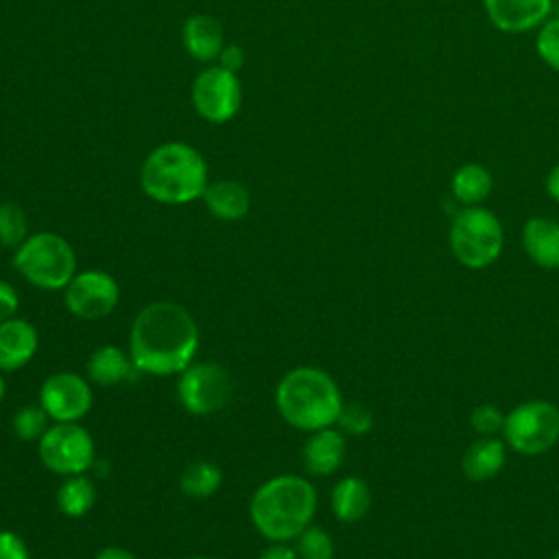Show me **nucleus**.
I'll list each match as a JSON object with an SVG mask.
<instances>
[{
    "instance_id": "nucleus-32",
    "label": "nucleus",
    "mask_w": 559,
    "mask_h": 559,
    "mask_svg": "<svg viewBox=\"0 0 559 559\" xmlns=\"http://www.w3.org/2000/svg\"><path fill=\"white\" fill-rule=\"evenodd\" d=\"M17 308H20V297L15 288L9 282L0 280V323L15 317Z\"/></svg>"
},
{
    "instance_id": "nucleus-29",
    "label": "nucleus",
    "mask_w": 559,
    "mask_h": 559,
    "mask_svg": "<svg viewBox=\"0 0 559 559\" xmlns=\"http://www.w3.org/2000/svg\"><path fill=\"white\" fill-rule=\"evenodd\" d=\"M504 413L493 406V404H478L472 415H469V424L472 428L480 435V437H496L498 432L502 435V426H504Z\"/></svg>"
},
{
    "instance_id": "nucleus-31",
    "label": "nucleus",
    "mask_w": 559,
    "mask_h": 559,
    "mask_svg": "<svg viewBox=\"0 0 559 559\" xmlns=\"http://www.w3.org/2000/svg\"><path fill=\"white\" fill-rule=\"evenodd\" d=\"M0 559H31L26 542L13 531H0Z\"/></svg>"
},
{
    "instance_id": "nucleus-10",
    "label": "nucleus",
    "mask_w": 559,
    "mask_h": 559,
    "mask_svg": "<svg viewBox=\"0 0 559 559\" xmlns=\"http://www.w3.org/2000/svg\"><path fill=\"white\" fill-rule=\"evenodd\" d=\"M240 81L234 72L210 66L192 83V105L207 122H227L240 109Z\"/></svg>"
},
{
    "instance_id": "nucleus-24",
    "label": "nucleus",
    "mask_w": 559,
    "mask_h": 559,
    "mask_svg": "<svg viewBox=\"0 0 559 559\" xmlns=\"http://www.w3.org/2000/svg\"><path fill=\"white\" fill-rule=\"evenodd\" d=\"M223 483V472L218 469V465L210 463V461H194L190 463L179 478V487L186 496L203 500L210 498L218 491Z\"/></svg>"
},
{
    "instance_id": "nucleus-30",
    "label": "nucleus",
    "mask_w": 559,
    "mask_h": 559,
    "mask_svg": "<svg viewBox=\"0 0 559 559\" xmlns=\"http://www.w3.org/2000/svg\"><path fill=\"white\" fill-rule=\"evenodd\" d=\"M539 57L559 72V17L548 20L535 39Z\"/></svg>"
},
{
    "instance_id": "nucleus-35",
    "label": "nucleus",
    "mask_w": 559,
    "mask_h": 559,
    "mask_svg": "<svg viewBox=\"0 0 559 559\" xmlns=\"http://www.w3.org/2000/svg\"><path fill=\"white\" fill-rule=\"evenodd\" d=\"M94 559H138V557L122 546H105L96 552Z\"/></svg>"
},
{
    "instance_id": "nucleus-21",
    "label": "nucleus",
    "mask_w": 559,
    "mask_h": 559,
    "mask_svg": "<svg viewBox=\"0 0 559 559\" xmlns=\"http://www.w3.org/2000/svg\"><path fill=\"white\" fill-rule=\"evenodd\" d=\"M330 507L338 522L354 524L367 515L371 507V489L360 476H345L334 485Z\"/></svg>"
},
{
    "instance_id": "nucleus-17",
    "label": "nucleus",
    "mask_w": 559,
    "mask_h": 559,
    "mask_svg": "<svg viewBox=\"0 0 559 559\" xmlns=\"http://www.w3.org/2000/svg\"><path fill=\"white\" fill-rule=\"evenodd\" d=\"M522 247L542 269H559V223L548 216H533L522 227Z\"/></svg>"
},
{
    "instance_id": "nucleus-14",
    "label": "nucleus",
    "mask_w": 559,
    "mask_h": 559,
    "mask_svg": "<svg viewBox=\"0 0 559 559\" xmlns=\"http://www.w3.org/2000/svg\"><path fill=\"white\" fill-rule=\"evenodd\" d=\"M345 459V437L341 430L328 426L312 430L304 443V467L312 476L334 474Z\"/></svg>"
},
{
    "instance_id": "nucleus-23",
    "label": "nucleus",
    "mask_w": 559,
    "mask_h": 559,
    "mask_svg": "<svg viewBox=\"0 0 559 559\" xmlns=\"http://www.w3.org/2000/svg\"><path fill=\"white\" fill-rule=\"evenodd\" d=\"M491 175L480 164H465L452 177V194L463 205H478L491 192Z\"/></svg>"
},
{
    "instance_id": "nucleus-15",
    "label": "nucleus",
    "mask_w": 559,
    "mask_h": 559,
    "mask_svg": "<svg viewBox=\"0 0 559 559\" xmlns=\"http://www.w3.org/2000/svg\"><path fill=\"white\" fill-rule=\"evenodd\" d=\"M489 20L504 33L528 31L550 13V0H485Z\"/></svg>"
},
{
    "instance_id": "nucleus-13",
    "label": "nucleus",
    "mask_w": 559,
    "mask_h": 559,
    "mask_svg": "<svg viewBox=\"0 0 559 559\" xmlns=\"http://www.w3.org/2000/svg\"><path fill=\"white\" fill-rule=\"evenodd\" d=\"M39 347V334L26 319L11 317L0 323V371H15L28 365Z\"/></svg>"
},
{
    "instance_id": "nucleus-1",
    "label": "nucleus",
    "mask_w": 559,
    "mask_h": 559,
    "mask_svg": "<svg viewBox=\"0 0 559 559\" xmlns=\"http://www.w3.org/2000/svg\"><path fill=\"white\" fill-rule=\"evenodd\" d=\"M199 349L194 317L175 301H151L133 319L129 354L135 367L153 376L181 373Z\"/></svg>"
},
{
    "instance_id": "nucleus-11",
    "label": "nucleus",
    "mask_w": 559,
    "mask_h": 559,
    "mask_svg": "<svg viewBox=\"0 0 559 559\" xmlns=\"http://www.w3.org/2000/svg\"><path fill=\"white\" fill-rule=\"evenodd\" d=\"M120 299V286L107 271L87 269L74 273V277L63 288L66 308L79 319H100L107 317Z\"/></svg>"
},
{
    "instance_id": "nucleus-36",
    "label": "nucleus",
    "mask_w": 559,
    "mask_h": 559,
    "mask_svg": "<svg viewBox=\"0 0 559 559\" xmlns=\"http://www.w3.org/2000/svg\"><path fill=\"white\" fill-rule=\"evenodd\" d=\"M546 190L550 194V199H555L559 203V164L552 166V170L546 177Z\"/></svg>"
},
{
    "instance_id": "nucleus-8",
    "label": "nucleus",
    "mask_w": 559,
    "mask_h": 559,
    "mask_svg": "<svg viewBox=\"0 0 559 559\" xmlns=\"http://www.w3.org/2000/svg\"><path fill=\"white\" fill-rule=\"evenodd\" d=\"M37 454L59 476L85 474L96 463L94 439L79 421H55L48 426L37 441Z\"/></svg>"
},
{
    "instance_id": "nucleus-39",
    "label": "nucleus",
    "mask_w": 559,
    "mask_h": 559,
    "mask_svg": "<svg viewBox=\"0 0 559 559\" xmlns=\"http://www.w3.org/2000/svg\"><path fill=\"white\" fill-rule=\"evenodd\" d=\"M555 559H559V550H557V555H555Z\"/></svg>"
},
{
    "instance_id": "nucleus-37",
    "label": "nucleus",
    "mask_w": 559,
    "mask_h": 559,
    "mask_svg": "<svg viewBox=\"0 0 559 559\" xmlns=\"http://www.w3.org/2000/svg\"><path fill=\"white\" fill-rule=\"evenodd\" d=\"M4 391H7V382H4V376H2V371H0V402H2V397H4Z\"/></svg>"
},
{
    "instance_id": "nucleus-4",
    "label": "nucleus",
    "mask_w": 559,
    "mask_h": 559,
    "mask_svg": "<svg viewBox=\"0 0 559 559\" xmlns=\"http://www.w3.org/2000/svg\"><path fill=\"white\" fill-rule=\"evenodd\" d=\"M140 186L157 203L183 205L203 197L207 164L194 146L164 142L146 155L140 168Z\"/></svg>"
},
{
    "instance_id": "nucleus-33",
    "label": "nucleus",
    "mask_w": 559,
    "mask_h": 559,
    "mask_svg": "<svg viewBox=\"0 0 559 559\" xmlns=\"http://www.w3.org/2000/svg\"><path fill=\"white\" fill-rule=\"evenodd\" d=\"M218 66L236 74V72L245 66V52H242V48H238V46H225L223 52L218 55Z\"/></svg>"
},
{
    "instance_id": "nucleus-25",
    "label": "nucleus",
    "mask_w": 559,
    "mask_h": 559,
    "mask_svg": "<svg viewBox=\"0 0 559 559\" xmlns=\"http://www.w3.org/2000/svg\"><path fill=\"white\" fill-rule=\"evenodd\" d=\"M28 238V218L22 205L13 201L0 203V247L17 249Z\"/></svg>"
},
{
    "instance_id": "nucleus-18",
    "label": "nucleus",
    "mask_w": 559,
    "mask_h": 559,
    "mask_svg": "<svg viewBox=\"0 0 559 559\" xmlns=\"http://www.w3.org/2000/svg\"><path fill=\"white\" fill-rule=\"evenodd\" d=\"M85 369L90 380L100 386L129 382L140 373L131 354L116 345H100L98 349H94L87 358Z\"/></svg>"
},
{
    "instance_id": "nucleus-5",
    "label": "nucleus",
    "mask_w": 559,
    "mask_h": 559,
    "mask_svg": "<svg viewBox=\"0 0 559 559\" xmlns=\"http://www.w3.org/2000/svg\"><path fill=\"white\" fill-rule=\"evenodd\" d=\"M13 266L28 284L44 290H61L76 273V253L63 236L39 231L15 249Z\"/></svg>"
},
{
    "instance_id": "nucleus-26",
    "label": "nucleus",
    "mask_w": 559,
    "mask_h": 559,
    "mask_svg": "<svg viewBox=\"0 0 559 559\" xmlns=\"http://www.w3.org/2000/svg\"><path fill=\"white\" fill-rule=\"evenodd\" d=\"M48 413L41 404H26L20 406L13 415V432L22 441H39L41 435L48 430Z\"/></svg>"
},
{
    "instance_id": "nucleus-16",
    "label": "nucleus",
    "mask_w": 559,
    "mask_h": 559,
    "mask_svg": "<svg viewBox=\"0 0 559 559\" xmlns=\"http://www.w3.org/2000/svg\"><path fill=\"white\" fill-rule=\"evenodd\" d=\"M507 463V443L498 437H478L467 445L461 459V469L467 480L485 483L496 478Z\"/></svg>"
},
{
    "instance_id": "nucleus-20",
    "label": "nucleus",
    "mask_w": 559,
    "mask_h": 559,
    "mask_svg": "<svg viewBox=\"0 0 559 559\" xmlns=\"http://www.w3.org/2000/svg\"><path fill=\"white\" fill-rule=\"evenodd\" d=\"M203 201L210 214L218 221H240L247 216L251 205L249 190L234 179H221V181L207 183L203 192Z\"/></svg>"
},
{
    "instance_id": "nucleus-12",
    "label": "nucleus",
    "mask_w": 559,
    "mask_h": 559,
    "mask_svg": "<svg viewBox=\"0 0 559 559\" xmlns=\"http://www.w3.org/2000/svg\"><path fill=\"white\" fill-rule=\"evenodd\" d=\"M39 404L52 421H79L90 413L94 393L83 376L74 371H57L44 380Z\"/></svg>"
},
{
    "instance_id": "nucleus-22",
    "label": "nucleus",
    "mask_w": 559,
    "mask_h": 559,
    "mask_svg": "<svg viewBox=\"0 0 559 559\" xmlns=\"http://www.w3.org/2000/svg\"><path fill=\"white\" fill-rule=\"evenodd\" d=\"M96 504V485L85 474L66 476L57 489V507L68 518H83Z\"/></svg>"
},
{
    "instance_id": "nucleus-7",
    "label": "nucleus",
    "mask_w": 559,
    "mask_h": 559,
    "mask_svg": "<svg viewBox=\"0 0 559 559\" xmlns=\"http://www.w3.org/2000/svg\"><path fill=\"white\" fill-rule=\"evenodd\" d=\"M507 448L524 456L548 452L559 441V406L548 400H526L504 417Z\"/></svg>"
},
{
    "instance_id": "nucleus-28",
    "label": "nucleus",
    "mask_w": 559,
    "mask_h": 559,
    "mask_svg": "<svg viewBox=\"0 0 559 559\" xmlns=\"http://www.w3.org/2000/svg\"><path fill=\"white\" fill-rule=\"evenodd\" d=\"M336 424L341 426V432L367 435L371 430V426H373V415H371V411L365 404L349 402V404H343Z\"/></svg>"
},
{
    "instance_id": "nucleus-19",
    "label": "nucleus",
    "mask_w": 559,
    "mask_h": 559,
    "mask_svg": "<svg viewBox=\"0 0 559 559\" xmlns=\"http://www.w3.org/2000/svg\"><path fill=\"white\" fill-rule=\"evenodd\" d=\"M183 46L197 61H216L223 52V26L212 15H190L183 24Z\"/></svg>"
},
{
    "instance_id": "nucleus-34",
    "label": "nucleus",
    "mask_w": 559,
    "mask_h": 559,
    "mask_svg": "<svg viewBox=\"0 0 559 559\" xmlns=\"http://www.w3.org/2000/svg\"><path fill=\"white\" fill-rule=\"evenodd\" d=\"M258 559H299V557H297L295 548L286 546L284 542H275L273 546L264 548V550H262V555H260Z\"/></svg>"
},
{
    "instance_id": "nucleus-6",
    "label": "nucleus",
    "mask_w": 559,
    "mask_h": 559,
    "mask_svg": "<svg viewBox=\"0 0 559 559\" xmlns=\"http://www.w3.org/2000/svg\"><path fill=\"white\" fill-rule=\"evenodd\" d=\"M452 255L467 269L493 264L504 245V231L493 212L480 205H465L450 223L448 231Z\"/></svg>"
},
{
    "instance_id": "nucleus-38",
    "label": "nucleus",
    "mask_w": 559,
    "mask_h": 559,
    "mask_svg": "<svg viewBox=\"0 0 559 559\" xmlns=\"http://www.w3.org/2000/svg\"><path fill=\"white\" fill-rule=\"evenodd\" d=\"M188 559H210V557H188Z\"/></svg>"
},
{
    "instance_id": "nucleus-2",
    "label": "nucleus",
    "mask_w": 559,
    "mask_h": 559,
    "mask_svg": "<svg viewBox=\"0 0 559 559\" xmlns=\"http://www.w3.org/2000/svg\"><path fill=\"white\" fill-rule=\"evenodd\" d=\"M317 511V489L297 474L264 480L251 496L249 515L255 531L271 542H290L310 526Z\"/></svg>"
},
{
    "instance_id": "nucleus-3",
    "label": "nucleus",
    "mask_w": 559,
    "mask_h": 559,
    "mask_svg": "<svg viewBox=\"0 0 559 559\" xmlns=\"http://www.w3.org/2000/svg\"><path fill=\"white\" fill-rule=\"evenodd\" d=\"M343 404L336 380L319 367H295L275 386L277 413L297 430L312 432L334 426Z\"/></svg>"
},
{
    "instance_id": "nucleus-27",
    "label": "nucleus",
    "mask_w": 559,
    "mask_h": 559,
    "mask_svg": "<svg viewBox=\"0 0 559 559\" xmlns=\"http://www.w3.org/2000/svg\"><path fill=\"white\" fill-rule=\"evenodd\" d=\"M295 552L299 559H332L334 542L321 526H306L295 537Z\"/></svg>"
},
{
    "instance_id": "nucleus-9",
    "label": "nucleus",
    "mask_w": 559,
    "mask_h": 559,
    "mask_svg": "<svg viewBox=\"0 0 559 559\" xmlns=\"http://www.w3.org/2000/svg\"><path fill=\"white\" fill-rule=\"evenodd\" d=\"M231 378L216 362H192L177 380V397L192 415H212L229 402Z\"/></svg>"
}]
</instances>
